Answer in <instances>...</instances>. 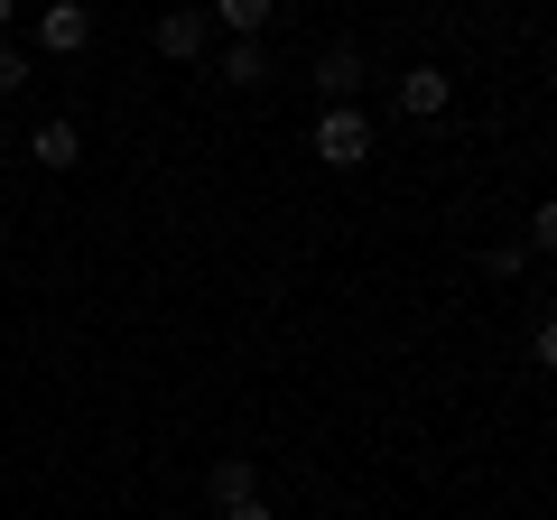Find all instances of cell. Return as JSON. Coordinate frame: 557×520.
I'll use <instances>...</instances> for the list:
<instances>
[{
    "label": "cell",
    "instance_id": "cell-4",
    "mask_svg": "<svg viewBox=\"0 0 557 520\" xmlns=\"http://www.w3.org/2000/svg\"><path fill=\"white\" fill-rule=\"evenodd\" d=\"M20 159H38V168H57V177H65V168H75L84 159V131H75V121H38V131H28V140H20Z\"/></svg>",
    "mask_w": 557,
    "mask_h": 520
},
{
    "label": "cell",
    "instance_id": "cell-8",
    "mask_svg": "<svg viewBox=\"0 0 557 520\" xmlns=\"http://www.w3.org/2000/svg\"><path fill=\"white\" fill-rule=\"evenodd\" d=\"M214 75L233 84V94H260V84H270V47H260V38H233V47L214 57Z\"/></svg>",
    "mask_w": 557,
    "mask_h": 520
},
{
    "label": "cell",
    "instance_id": "cell-14",
    "mask_svg": "<svg viewBox=\"0 0 557 520\" xmlns=\"http://www.w3.org/2000/svg\"><path fill=\"white\" fill-rule=\"evenodd\" d=\"M0 159H20V131H10V121H0Z\"/></svg>",
    "mask_w": 557,
    "mask_h": 520
},
{
    "label": "cell",
    "instance_id": "cell-7",
    "mask_svg": "<svg viewBox=\"0 0 557 520\" xmlns=\"http://www.w3.org/2000/svg\"><path fill=\"white\" fill-rule=\"evenodd\" d=\"M149 38H159V57H168V65H196V57H205V10H168Z\"/></svg>",
    "mask_w": 557,
    "mask_h": 520
},
{
    "label": "cell",
    "instance_id": "cell-6",
    "mask_svg": "<svg viewBox=\"0 0 557 520\" xmlns=\"http://www.w3.org/2000/svg\"><path fill=\"white\" fill-rule=\"evenodd\" d=\"M446 102H456V75H437V65H409V75H399V112L409 121H437Z\"/></svg>",
    "mask_w": 557,
    "mask_h": 520
},
{
    "label": "cell",
    "instance_id": "cell-5",
    "mask_svg": "<svg viewBox=\"0 0 557 520\" xmlns=\"http://www.w3.org/2000/svg\"><path fill=\"white\" fill-rule=\"evenodd\" d=\"M205 502H214V520L242 511V502H260V465H251V456H223L214 474H205Z\"/></svg>",
    "mask_w": 557,
    "mask_h": 520
},
{
    "label": "cell",
    "instance_id": "cell-2",
    "mask_svg": "<svg viewBox=\"0 0 557 520\" xmlns=\"http://www.w3.org/2000/svg\"><path fill=\"white\" fill-rule=\"evenodd\" d=\"M84 47H94V10H84V0L38 10V57H84Z\"/></svg>",
    "mask_w": 557,
    "mask_h": 520
},
{
    "label": "cell",
    "instance_id": "cell-10",
    "mask_svg": "<svg viewBox=\"0 0 557 520\" xmlns=\"http://www.w3.org/2000/svg\"><path fill=\"white\" fill-rule=\"evenodd\" d=\"M28 75H38V65H28L20 47H0V102H10V94H28Z\"/></svg>",
    "mask_w": 557,
    "mask_h": 520
},
{
    "label": "cell",
    "instance_id": "cell-1",
    "mask_svg": "<svg viewBox=\"0 0 557 520\" xmlns=\"http://www.w3.org/2000/svg\"><path fill=\"white\" fill-rule=\"evenodd\" d=\"M317 159L325 168H362V159H372V121H362V102H344V112L317 121Z\"/></svg>",
    "mask_w": 557,
    "mask_h": 520
},
{
    "label": "cell",
    "instance_id": "cell-16",
    "mask_svg": "<svg viewBox=\"0 0 557 520\" xmlns=\"http://www.w3.org/2000/svg\"><path fill=\"white\" fill-rule=\"evenodd\" d=\"M205 520H214V511H205Z\"/></svg>",
    "mask_w": 557,
    "mask_h": 520
},
{
    "label": "cell",
    "instance_id": "cell-15",
    "mask_svg": "<svg viewBox=\"0 0 557 520\" xmlns=\"http://www.w3.org/2000/svg\"><path fill=\"white\" fill-rule=\"evenodd\" d=\"M0 28H10V0H0Z\"/></svg>",
    "mask_w": 557,
    "mask_h": 520
},
{
    "label": "cell",
    "instance_id": "cell-11",
    "mask_svg": "<svg viewBox=\"0 0 557 520\" xmlns=\"http://www.w3.org/2000/svg\"><path fill=\"white\" fill-rule=\"evenodd\" d=\"M483 270H493V280H520V270H530V251H520V242H493V251H483Z\"/></svg>",
    "mask_w": 557,
    "mask_h": 520
},
{
    "label": "cell",
    "instance_id": "cell-3",
    "mask_svg": "<svg viewBox=\"0 0 557 520\" xmlns=\"http://www.w3.org/2000/svg\"><path fill=\"white\" fill-rule=\"evenodd\" d=\"M362 75H372V65H362V47H317V94H325V112H344V102L362 94Z\"/></svg>",
    "mask_w": 557,
    "mask_h": 520
},
{
    "label": "cell",
    "instance_id": "cell-9",
    "mask_svg": "<svg viewBox=\"0 0 557 520\" xmlns=\"http://www.w3.org/2000/svg\"><path fill=\"white\" fill-rule=\"evenodd\" d=\"M214 20L233 28V38H260V28H270V0H223Z\"/></svg>",
    "mask_w": 557,
    "mask_h": 520
},
{
    "label": "cell",
    "instance_id": "cell-13",
    "mask_svg": "<svg viewBox=\"0 0 557 520\" xmlns=\"http://www.w3.org/2000/svg\"><path fill=\"white\" fill-rule=\"evenodd\" d=\"M223 520H278V511H270V502H242V511H223Z\"/></svg>",
    "mask_w": 557,
    "mask_h": 520
},
{
    "label": "cell",
    "instance_id": "cell-12",
    "mask_svg": "<svg viewBox=\"0 0 557 520\" xmlns=\"http://www.w3.org/2000/svg\"><path fill=\"white\" fill-rule=\"evenodd\" d=\"M520 251H557V205H539V214H530V242H520Z\"/></svg>",
    "mask_w": 557,
    "mask_h": 520
}]
</instances>
